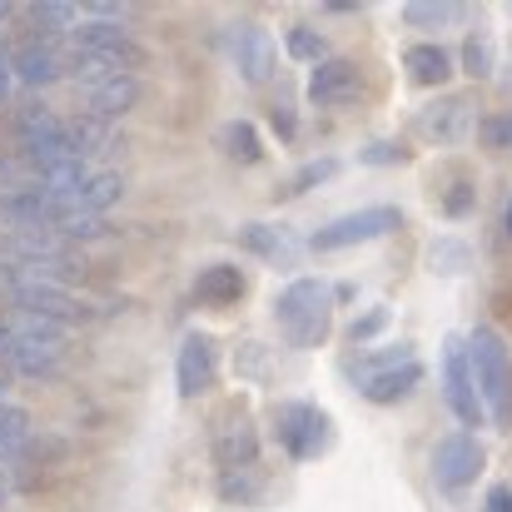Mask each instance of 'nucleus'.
I'll return each mask as SVG.
<instances>
[{
    "label": "nucleus",
    "mask_w": 512,
    "mask_h": 512,
    "mask_svg": "<svg viewBox=\"0 0 512 512\" xmlns=\"http://www.w3.org/2000/svg\"><path fill=\"white\" fill-rule=\"evenodd\" d=\"M398 160H403L398 145H363L358 150V165H398Z\"/></svg>",
    "instance_id": "32"
},
{
    "label": "nucleus",
    "mask_w": 512,
    "mask_h": 512,
    "mask_svg": "<svg viewBox=\"0 0 512 512\" xmlns=\"http://www.w3.org/2000/svg\"><path fill=\"white\" fill-rule=\"evenodd\" d=\"M224 150H229L239 165H259V160H264V145H259V135H254L249 120H234V125L224 130Z\"/></svg>",
    "instance_id": "24"
},
{
    "label": "nucleus",
    "mask_w": 512,
    "mask_h": 512,
    "mask_svg": "<svg viewBox=\"0 0 512 512\" xmlns=\"http://www.w3.org/2000/svg\"><path fill=\"white\" fill-rule=\"evenodd\" d=\"M403 65H408L413 85H423V90H438V85H448V80H453V55H448V45H438V40L408 45Z\"/></svg>",
    "instance_id": "18"
},
{
    "label": "nucleus",
    "mask_w": 512,
    "mask_h": 512,
    "mask_svg": "<svg viewBox=\"0 0 512 512\" xmlns=\"http://www.w3.org/2000/svg\"><path fill=\"white\" fill-rule=\"evenodd\" d=\"M398 229H403V214L393 204H368V209H353V214H339V219L319 224L314 239H309V249L314 254H343L353 244H373V239L398 234Z\"/></svg>",
    "instance_id": "4"
},
{
    "label": "nucleus",
    "mask_w": 512,
    "mask_h": 512,
    "mask_svg": "<svg viewBox=\"0 0 512 512\" xmlns=\"http://www.w3.org/2000/svg\"><path fill=\"white\" fill-rule=\"evenodd\" d=\"M234 65L249 85H269L274 75V35L259 20H239L234 25Z\"/></svg>",
    "instance_id": "12"
},
{
    "label": "nucleus",
    "mask_w": 512,
    "mask_h": 512,
    "mask_svg": "<svg viewBox=\"0 0 512 512\" xmlns=\"http://www.w3.org/2000/svg\"><path fill=\"white\" fill-rule=\"evenodd\" d=\"M468 358H473V378H478V398L488 408V418L498 428H508L512 418V353L498 329H478L468 339Z\"/></svg>",
    "instance_id": "2"
},
{
    "label": "nucleus",
    "mask_w": 512,
    "mask_h": 512,
    "mask_svg": "<svg viewBox=\"0 0 512 512\" xmlns=\"http://www.w3.org/2000/svg\"><path fill=\"white\" fill-rule=\"evenodd\" d=\"M483 140L498 145V150H512V115H493V120L483 125Z\"/></svg>",
    "instance_id": "31"
},
{
    "label": "nucleus",
    "mask_w": 512,
    "mask_h": 512,
    "mask_svg": "<svg viewBox=\"0 0 512 512\" xmlns=\"http://www.w3.org/2000/svg\"><path fill=\"white\" fill-rule=\"evenodd\" d=\"M353 95H358V70H353V60L329 55L324 65H314V75H309V100H314V105H343V100H353Z\"/></svg>",
    "instance_id": "17"
},
{
    "label": "nucleus",
    "mask_w": 512,
    "mask_h": 512,
    "mask_svg": "<svg viewBox=\"0 0 512 512\" xmlns=\"http://www.w3.org/2000/svg\"><path fill=\"white\" fill-rule=\"evenodd\" d=\"M463 15H468V5H458V0H413L403 10V20L418 30H443V25H458Z\"/></svg>",
    "instance_id": "22"
},
{
    "label": "nucleus",
    "mask_w": 512,
    "mask_h": 512,
    "mask_svg": "<svg viewBox=\"0 0 512 512\" xmlns=\"http://www.w3.org/2000/svg\"><path fill=\"white\" fill-rule=\"evenodd\" d=\"M284 40H289V55H294V60H314V65H324V60H329V55H324L329 45H324V35H319L314 25H289V35H284Z\"/></svg>",
    "instance_id": "26"
},
{
    "label": "nucleus",
    "mask_w": 512,
    "mask_h": 512,
    "mask_svg": "<svg viewBox=\"0 0 512 512\" xmlns=\"http://www.w3.org/2000/svg\"><path fill=\"white\" fill-rule=\"evenodd\" d=\"M219 463L229 468V473H239V468H249L254 463V453H259V438H254V423L249 418H229V428L219 433Z\"/></svg>",
    "instance_id": "20"
},
{
    "label": "nucleus",
    "mask_w": 512,
    "mask_h": 512,
    "mask_svg": "<svg viewBox=\"0 0 512 512\" xmlns=\"http://www.w3.org/2000/svg\"><path fill=\"white\" fill-rule=\"evenodd\" d=\"M239 244H244L249 254L269 259V264H294V259H299L294 229H284V224H244V229H239Z\"/></svg>",
    "instance_id": "19"
},
{
    "label": "nucleus",
    "mask_w": 512,
    "mask_h": 512,
    "mask_svg": "<svg viewBox=\"0 0 512 512\" xmlns=\"http://www.w3.org/2000/svg\"><path fill=\"white\" fill-rule=\"evenodd\" d=\"M388 329V309H363L353 324H348V339L353 343H368V339H378Z\"/></svg>",
    "instance_id": "28"
},
{
    "label": "nucleus",
    "mask_w": 512,
    "mask_h": 512,
    "mask_svg": "<svg viewBox=\"0 0 512 512\" xmlns=\"http://www.w3.org/2000/svg\"><path fill=\"white\" fill-rule=\"evenodd\" d=\"M418 125H423V135H428L433 145H458V140L473 135L478 115H473V105H468L463 95H438V100L418 115Z\"/></svg>",
    "instance_id": "13"
},
{
    "label": "nucleus",
    "mask_w": 512,
    "mask_h": 512,
    "mask_svg": "<svg viewBox=\"0 0 512 512\" xmlns=\"http://www.w3.org/2000/svg\"><path fill=\"white\" fill-rule=\"evenodd\" d=\"M120 199H125V179L115 170H95L80 189L60 194V209H65V219H105Z\"/></svg>",
    "instance_id": "11"
},
{
    "label": "nucleus",
    "mask_w": 512,
    "mask_h": 512,
    "mask_svg": "<svg viewBox=\"0 0 512 512\" xmlns=\"http://www.w3.org/2000/svg\"><path fill=\"white\" fill-rule=\"evenodd\" d=\"M5 20H10V5H5V0H0V25H5Z\"/></svg>",
    "instance_id": "37"
},
{
    "label": "nucleus",
    "mask_w": 512,
    "mask_h": 512,
    "mask_svg": "<svg viewBox=\"0 0 512 512\" xmlns=\"http://www.w3.org/2000/svg\"><path fill=\"white\" fill-rule=\"evenodd\" d=\"M244 294V274L234 269V264H209L204 274H199V284H194V299L199 304H234Z\"/></svg>",
    "instance_id": "21"
},
{
    "label": "nucleus",
    "mask_w": 512,
    "mask_h": 512,
    "mask_svg": "<svg viewBox=\"0 0 512 512\" xmlns=\"http://www.w3.org/2000/svg\"><path fill=\"white\" fill-rule=\"evenodd\" d=\"M65 363V343L50 339H15L10 334V353H5V368L20 373V378H55Z\"/></svg>",
    "instance_id": "16"
},
{
    "label": "nucleus",
    "mask_w": 512,
    "mask_h": 512,
    "mask_svg": "<svg viewBox=\"0 0 512 512\" xmlns=\"http://www.w3.org/2000/svg\"><path fill=\"white\" fill-rule=\"evenodd\" d=\"M443 393L458 413V423H483V398H478V378H473V358H468V339H443Z\"/></svg>",
    "instance_id": "7"
},
{
    "label": "nucleus",
    "mask_w": 512,
    "mask_h": 512,
    "mask_svg": "<svg viewBox=\"0 0 512 512\" xmlns=\"http://www.w3.org/2000/svg\"><path fill=\"white\" fill-rule=\"evenodd\" d=\"M339 174V160L334 155H324V160H314V165H304L299 179H294V189H314V184H324V179H334Z\"/></svg>",
    "instance_id": "30"
},
{
    "label": "nucleus",
    "mask_w": 512,
    "mask_h": 512,
    "mask_svg": "<svg viewBox=\"0 0 512 512\" xmlns=\"http://www.w3.org/2000/svg\"><path fill=\"white\" fill-rule=\"evenodd\" d=\"M329 309H334V289L329 279H294L284 284V294L274 299V319L289 348H319L329 339Z\"/></svg>",
    "instance_id": "1"
},
{
    "label": "nucleus",
    "mask_w": 512,
    "mask_h": 512,
    "mask_svg": "<svg viewBox=\"0 0 512 512\" xmlns=\"http://www.w3.org/2000/svg\"><path fill=\"white\" fill-rule=\"evenodd\" d=\"M274 428H279V443H284V453H289L294 463H309V458H319V453L334 443V423H329V413H319V408L304 403V398L279 403Z\"/></svg>",
    "instance_id": "5"
},
{
    "label": "nucleus",
    "mask_w": 512,
    "mask_h": 512,
    "mask_svg": "<svg viewBox=\"0 0 512 512\" xmlns=\"http://www.w3.org/2000/svg\"><path fill=\"white\" fill-rule=\"evenodd\" d=\"M508 234H512V204H508Z\"/></svg>",
    "instance_id": "38"
},
{
    "label": "nucleus",
    "mask_w": 512,
    "mask_h": 512,
    "mask_svg": "<svg viewBox=\"0 0 512 512\" xmlns=\"http://www.w3.org/2000/svg\"><path fill=\"white\" fill-rule=\"evenodd\" d=\"M483 512H512V488H493L488 503H483Z\"/></svg>",
    "instance_id": "36"
},
{
    "label": "nucleus",
    "mask_w": 512,
    "mask_h": 512,
    "mask_svg": "<svg viewBox=\"0 0 512 512\" xmlns=\"http://www.w3.org/2000/svg\"><path fill=\"white\" fill-rule=\"evenodd\" d=\"M428 269H433V274H463V269H468V244H463V239H433Z\"/></svg>",
    "instance_id": "25"
},
{
    "label": "nucleus",
    "mask_w": 512,
    "mask_h": 512,
    "mask_svg": "<svg viewBox=\"0 0 512 512\" xmlns=\"http://www.w3.org/2000/svg\"><path fill=\"white\" fill-rule=\"evenodd\" d=\"M483 463H488V453H483V443H478L473 433H448V438H438L433 478H438L443 488H468V483H478Z\"/></svg>",
    "instance_id": "8"
},
{
    "label": "nucleus",
    "mask_w": 512,
    "mask_h": 512,
    "mask_svg": "<svg viewBox=\"0 0 512 512\" xmlns=\"http://www.w3.org/2000/svg\"><path fill=\"white\" fill-rule=\"evenodd\" d=\"M254 473H224V498H254Z\"/></svg>",
    "instance_id": "33"
},
{
    "label": "nucleus",
    "mask_w": 512,
    "mask_h": 512,
    "mask_svg": "<svg viewBox=\"0 0 512 512\" xmlns=\"http://www.w3.org/2000/svg\"><path fill=\"white\" fill-rule=\"evenodd\" d=\"M473 199H478V189H473L468 179H458V184H448V194H443V214H448V219H463V214H473Z\"/></svg>",
    "instance_id": "29"
},
{
    "label": "nucleus",
    "mask_w": 512,
    "mask_h": 512,
    "mask_svg": "<svg viewBox=\"0 0 512 512\" xmlns=\"http://www.w3.org/2000/svg\"><path fill=\"white\" fill-rule=\"evenodd\" d=\"M140 95H145V85H140L135 70L110 75V80H95V85H85V115L120 120V115H130V110L140 105Z\"/></svg>",
    "instance_id": "14"
},
{
    "label": "nucleus",
    "mask_w": 512,
    "mask_h": 512,
    "mask_svg": "<svg viewBox=\"0 0 512 512\" xmlns=\"http://www.w3.org/2000/svg\"><path fill=\"white\" fill-rule=\"evenodd\" d=\"M174 383H179V398H199L214 383V343L204 339V334H189V339L179 343Z\"/></svg>",
    "instance_id": "15"
},
{
    "label": "nucleus",
    "mask_w": 512,
    "mask_h": 512,
    "mask_svg": "<svg viewBox=\"0 0 512 512\" xmlns=\"http://www.w3.org/2000/svg\"><path fill=\"white\" fill-rule=\"evenodd\" d=\"M60 219V199L40 189H0V229H55Z\"/></svg>",
    "instance_id": "10"
},
{
    "label": "nucleus",
    "mask_w": 512,
    "mask_h": 512,
    "mask_svg": "<svg viewBox=\"0 0 512 512\" xmlns=\"http://www.w3.org/2000/svg\"><path fill=\"white\" fill-rule=\"evenodd\" d=\"M463 70H468V75H488V70H493V40H488V35L473 30V35L463 40Z\"/></svg>",
    "instance_id": "27"
},
{
    "label": "nucleus",
    "mask_w": 512,
    "mask_h": 512,
    "mask_svg": "<svg viewBox=\"0 0 512 512\" xmlns=\"http://www.w3.org/2000/svg\"><path fill=\"white\" fill-rule=\"evenodd\" d=\"M30 20L40 30H75L80 25V5H70V0H35L30 5Z\"/></svg>",
    "instance_id": "23"
},
{
    "label": "nucleus",
    "mask_w": 512,
    "mask_h": 512,
    "mask_svg": "<svg viewBox=\"0 0 512 512\" xmlns=\"http://www.w3.org/2000/svg\"><path fill=\"white\" fill-rule=\"evenodd\" d=\"M70 60H100V65H115V70H135L140 50L130 40L125 25H110V20H80L70 30Z\"/></svg>",
    "instance_id": "6"
},
{
    "label": "nucleus",
    "mask_w": 512,
    "mask_h": 512,
    "mask_svg": "<svg viewBox=\"0 0 512 512\" xmlns=\"http://www.w3.org/2000/svg\"><path fill=\"white\" fill-rule=\"evenodd\" d=\"M10 50H15V45H5V40H0V100H5V95L15 90V70H10Z\"/></svg>",
    "instance_id": "34"
},
{
    "label": "nucleus",
    "mask_w": 512,
    "mask_h": 512,
    "mask_svg": "<svg viewBox=\"0 0 512 512\" xmlns=\"http://www.w3.org/2000/svg\"><path fill=\"white\" fill-rule=\"evenodd\" d=\"M274 125H279V140H294L299 125H294V110L289 105H274Z\"/></svg>",
    "instance_id": "35"
},
{
    "label": "nucleus",
    "mask_w": 512,
    "mask_h": 512,
    "mask_svg": "<svg viewBox=\"0 0 512 512\" xmlns=\"http://www.w3.org/2000/svg\"><path fill=\"white\" fill-rule=\"evenodd\" d=\"M10 70H15V85H20V90H45V85H55L70 65H65V50H60L50 35H40V40H25V45L10 50Z\"/></svg>",
    "instance_id": "9"
},
{
    "label": "nucleus",
    "mask_w": 512,
    "mask_h": 512,
    "mask_svg": "<svg viewBox=\"0 0 512 512\" xmlns=\"http://www.w3.org/2000/svg\"><path fill=\"white\" fill-rule=\"evenodd\" d=\"M353 383H358V393L368 398V403H398V398H408L413 388H418V378H423V368H418V358H413V348H383V353H358L353 358Z\"/></svg>",
    "instance_id": "3"
}]
</instances>
